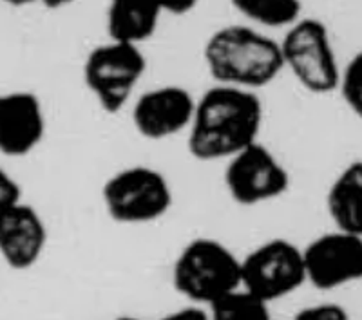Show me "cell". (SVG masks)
I'll return each mask as SVG.
<instances>
[{"label": "cell", "instance_id": "8992f818", "mask_svg": "<svg viewBox=\"0 0 362 320\" xmlns=\"http://www.w3.org/2000/svg\"><path fill=\"white\" fill-rule=\"evenodd\" d=\"M283 67L303 89L313 95H329L337 85L341 64L328 28L317 18L300 17L279 42Z\"/></svg>", "mask_w": 362, "mask_h": 320}, {"label": "cell", "instance_id": "9a60e30c", "mask_svg": "<svg viewBox=\"0 0 362 320\" xmlns=\"http://www.w3.org/2000/svg\"><path fill=\"white\" fill-rule=\"evenodd\" d=\"M235 13L254 25L288 29L303 17L300 0H228Z\"/></svg>", "mask_w": 362, "mask_h": 320}, {"label": "cell", "instance_id": "30bf717a", "mask_svg": "<svg viewBox=\"0 0 362 320\" xmlns=\"http://www.w3.org/2000/svg\"><path fill=\"white\" fill-rule=\"evenodd\" d=\"M196 98L180 85H161L147 90L132 105L131 122L148 141H163L187 132L192 122Z\"/></svg>", "mask_w": 362, "mask_h": 320}, {"label": "cell", "instance_id": "9c48e42d", "mask_svg": "<svg viewBox=\"0 0 362 320\" xmlns=\"http://www.w3.org/2000/svg\"><path fill=\"white\" fill-rule=\"evenodd\" d=\"M300 250L306 283L317 290L329 292L361 280L362 235L332 230Z\"/></svg>", "mask_w": 362, "mask_h": 320}, {"label": "cell", "instance_id": "3957f363", "mask_svg": "<svg viewBox=\"0 0 362 320\" xmlns=\"http://www.w3.org/2000/svg\"><path fill=\"white\" fill-rule=\"evenodd\" d=\"M173 284L192 306L206 308L241 288V259L214 237H196L173 264Z\"/></svg>", "mask_w": 362, "mask_h": 320}, {"label": "cell", "instance_id": "7c38bea8", "mask_svg": "<svg viewBox=\"0 0 362 320\" xmlns=\"http://www.w3.org/2000/svg\"><path fill=\"white\" fill-rule=\"evenodd\" d=\"M47 248V226L35 206L21 201L0 210V259L15 271L40 263Z\"/></svg>", "mask_w": 362, "mask_h": 320}, {"label": "cell", "instance_id": "5b68a950", "mask_svg": "<svg viewBox=\"0 0 362 320\" xmlns=\"http://www.w3.org/2000/svg\"><path fill=\"white\" fill-rule=\"evenodd\" d=\"M147 71L140 45L109 40L90 49L83 60V82L103 112L118 114Z\"/></svg>", "mask_w": 362, "mask_h": 320}, {"label": "cell", "instance_id": "44dd1931", "mask_svg": "<svg viewBox=\"0 0 362 320\" xmlns=\"http://www.w3.org/2000/svg\"><path fill=\"white\" fill-rule=\"evenodd\" d=\"M160 320H209L205 308L199 306H187V308L176 309V312L169 313V315L161 316Z\"/></svg>", "mask_w": 362, "mask_h": 320}, {"label": "cell", "instance_id": "7a4b0ae2", "mask_svg": "<svg viewBox=\"0 0 362 320\" xmlns=\"http://www.w3.org/2000/svg\"><path fill=\"white\" fill-rule=\"evenodd\" d=\"M203 62L216 85L257 90L283 73L279 42L252 25H223L203 47Z\"/></svg>", "mask_w": 362, "mask_h": 320}, {"label": "cell", "instance_id": "e0dca14e", "mask_svg": "<svg viewBox=\"0 0 362 320\" xmlns=\"http://www.w3.org/2000/svg\"><path fill=\"white\" fill-rule=\"evenodd\" d=\"M334 93H339L351 114H362V53H355L344 66H341Z\"/></svg>", "mask_w": 362, "mask_h": 320}, {"label": "cell", "instance_id": "ffe728a7", "mask_svg": "<svg viewBox=\"0 0 362 320\" xmlns=\"http://www.w3.org/2000/svg\"><path fill=\"white\" fill-rule=\"evenodd\" d=\"M160 2L165 13L176 15V17L187 15L199 4V0H160Z\"/></svg>", "mask_w": 362, "mask_h": 320}, {"label": "cell", "instance_id": "277c9868", "mask_svg": "<svg viewBox=\"0 0 362 320\" xmlns=\"http://www.w3.org/2000/svg\"><path fill=\"white\" fill-rule=\"evenodd\" d=\"M103 210L118 225H148L163 219L174 205L169 179L158 169L132 165L107 177L102 186Z\"/></svg>", "mask_w": 362, "mask_h": 320}, {"label": "cell", "instance_id": "ba28073f", "mask_svg": "<svg viewBox=\"0 0 362 320\" xmlns=\"http://www.w3.org/2000/svg\"><path fill=\"white\" fill-rule=\"evenodd\" d=\"M223 181L239 206H259L288 192L292 176L267 145L255 141L226 160Z\"/></svg>", "mask_w": 362, "mask_h": 320}, {"label": "cell", "instance_id": "52a82bcc", "mask_svg": "<svg viewBox=\"0 0 362 320\" xmlns=\"http://www.w3.org/2000/svg\"><path fill=\"white\" fill-rule=\"evenodd\" d=\"M303 284V250L288 239H268L241 259V288L268 306L296 293Z\"/></svg>", "mask_w": 362, "mask_h": 320}, {"label": "cell", "instance_id": "4fadbf2b", "mask_svg": "<svg viewBox=\"0 0 362 320\" xmlns=\"http://www.w3.org/2000/svg\"><path fill=\"white\" fill-rule=\"evenodd\" d=\"M165 15L160 0H109V40L140 45L153 38Z\"/></svg>", "mask_w": 362, "mask_h": 320}, {"label": "cell", "instance_id": "603a6c76", "mask_svg": "<svg viewBox=\"0 0 362 320\" xmlns=\"http://www.w3.org/2000/svg\"><path fill=\"white\" fill-rule=\"evenodd\" d=\"M4 4L13 6V8H22V6H29V4H35L38 0H2Z\"/></svg>", "mask_w": 362, "mask_h": 320}, {"label": "cell", "instance_id": "8fae6325", "mask_svg": "<svg viewBox=\"0 0 362 320\" xmlns=\"http://www.w3.org/2000/svg\"><path fill=\"white\" fill-rule=\"evenodd\" d=\"M47 119L44 103L31 90L0 93V154L25 158L37 150L45 138Z\"/></svg>", "mask_w": 362, "mask_h": 320}, {"label": "cell", "instance_id": "ac0fdd59", "mask_svg": "<svg viewBox=\"0 0 362 320\" xmlns=\"http://www.w3.org/2000/svg\"><path fill=\"white\" fill-rule=\"evenodd\" d=\"M293 320H351L350 313L335 302L312 304L296 313Z\"/></svg>", "mask_w": 362, "mask_h": 320}, {"label": "cell", "instance_id": "d4e9b609", "mask_svg": "<svg viewBox=\"0 0 362 320\" xmlns=\"http://www.w3.org/2000/svg\"><path fill=\"white\" fill-rule=\"evenodd\" d=\"M270 320H272V319H270Z\"/></svg>", "mask_w": 362, "mask_h": 320}, {"label": "cell", "instance_id": "2e32d148", "mask_svg": "<svg viewBox=\"0 0 362 320\" xmlns=\"http://www.w3.org/2000/svg\"><path fill=\"white\" fill-rule=\"evenodd\" d=\"M209 320H270V306L243 288L226 293L205 308Z\"/></svg>", "mask_w": 362, "mask_h": 320}, {"label": "cell", "instance_id": "6da1fadb", "mask_svg": "<svg viewBox=\"0 0 362 320\" xmlns=\"http://www.w3.org/2000/svg\"><path fill=\"white\" fill-rule=\"evenodd\" d=\"M263 102L257 93L214 85L196 98L187 129V150L198 161H226L259 141Z\"/></svg>", "mask_w": 362, "mask_h": 320}, {"label": "cell", "instance_id": "cb8c5ba5", "mask_svg": "<svg viewBox=\"0 0 362 320\" xmlns=\"http://www.w3.org/2000/svg\"><path fill=\"white\" fill-rule=\"evenodd\" d=\"M112 320H145V319H140V316H132V315H122V316H116V319Z\"/></svg>", "mask_w": 362, "mask_h": 320}, {"label": "cell", "instance_id": "7402d4cb", "mask_svg": "<svg viewBox=\"0 0 362 320\" xmlns=\"http://www.w3.org/2000/svg\"><path fill=\"white\" fill-rule=\"evenodd\" d=\"M38 2L49 9H60V8H66V6L73 4L74 0H38Z\"/></svg>", "mask_w": 362, "mask_h": 320}, {"label": "cell", "instance_id": "5bb4252c", "mask_svg": "<svg viewBox=\"0 0 362 320\" xmlns=\"http://www.w3.org/2000/svg\"><path fill=\"white\" fill-rule=\"evenodd\" d=\"M326 213L334 230L362 235V163L354 160L335 176L326 192Z\"/></svg>", "mask_w": 362, "mask_h": 320}, {"label": "cell", "instance_id": "d6986e66", "mask_svg": "<svg viewBox=\"0 0 362 320\" xmlns=\"http://www.w3.org/2000/svg\"><path fill=\"white\" fill-rule=\"evenodd\" d=\"M22 199V189L18 181L6 169L0 167V210Z\"/></svg>", "mask_w": 362, "mask_h": 320}]
</instances>
